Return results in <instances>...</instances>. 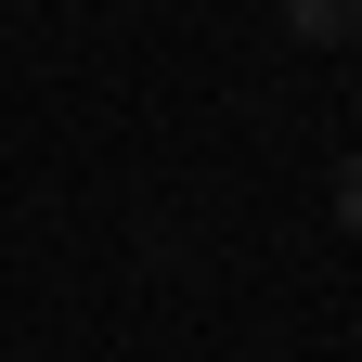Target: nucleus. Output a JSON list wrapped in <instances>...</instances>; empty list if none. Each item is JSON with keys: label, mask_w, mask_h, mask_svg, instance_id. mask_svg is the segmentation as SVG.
I'll return each instance as SVG.
<instances>
[{"label": "nucleus", "mask_w": 362, "mask_h": 362, "mask_svg": "<svg viewBox=\"0 0 362 362\" xmlns=\"http://www.w3.org/2000/svg\"><path fill=\"white\" fill-rule=\"evenodd\" d=\"M337 207H349V233H362V156H349V181H337Z\"/></svg>", "instance_id": "f03ea898"}, {"label": "nucleus", "mask_w": 362, "mask_h": 362, "mask_svg": "<svg viewBox=\"0 0 362 362\" xmlns=\"http://www.w3.org/2000/svg\"><path fill=\"white\" fill-rule=\"evenodd\" d=\"M298 39H362V0H285Z\"/></svg>", "instance_id": "f257e3e1"}]
</instances>
